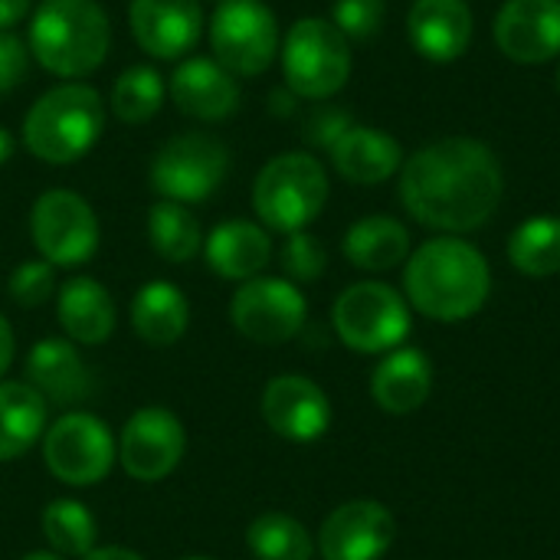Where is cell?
<instances>
[{
  "label": "cell",
  "instance_id": "obj_12",
  "mask_svg": "<svg viewBox=\"0 0 560 560\" xmlns=\"http://www.w3.org/2000/svg\"><path fill=\"white\" fill-rule=\"evenodd\" d=\"M308 302L289 279L256 276L230 299L233 328L256 345H282L305 328Z\"/></svg>",
  "mask_w": 560,
  "mask_h": 560
},
{
  "label": "cell",
  "instance_id": "obj_2",
  "mask_svg": "<svg viewBox=\"0 0 560 560\" xmlns=\"http://www.w3.org/2000/svg\"><path fill=\"white\" fill-rule=\"evenodd\" d=\"M404 289L420 315L450 325L472 318L486 305L492 292V272L472 243L459 236H436L410 253Z\"/></svg>",
  "mask_w": 560,
  "mask_h": 560
},
{
  "label": "cell",
  "instance_id": "obj_40",
  "mask_svg": "<svg viewBox=\"0 0 560 560\" xmlns=\"http://www.w3.org/2000/svg\"><path fill=\"white\" fill-rule=\"evenodd\" d=\"M82 560H144L138 551H128V548H118V545H108V548H95L89 551Z\"/></svg>",
  "mask_w": 560,
  "mask_h": 560
},
{
  "label": "cell",
  "instance_id": "obj_35",
  "mask_svg": "<svg viewBox=\"0 0 560 560\" xmlns=\"http://www.w3.org/2000/svg\"><path fill=\"white\" fill-rule=\"evenodd\" d=\"M384 0H335L331 23L351 39H371L384 26Z\"/></svg>",
  "mask_w": 560,
  "mask_h": 560
},
{
  "label": "cell",
  "instance_id": "obj_16",
  "mask_svg": "<svg viewBox=\"0 0 560 560\" xmlns=\"http://www.w3.org/2000/svg\"><path fill=\"white\" fill-rule=\"evenodd\" d=\"M200 0H131L128 26L135 43L154 59H180L203 36Z\"/></svg>",
  "mask_w": 560,
  "mask_h": 560
},
{
  "label": "cell",
  "instance_id": "obj_45",
  "mask_svg": "<svg viewBox=\"0 0 560 560\" xmlns=\"http://www.w3.org/2000/svg\"><path fill=\"white\" fill-rule=\"evenodd\" d=\"M558 89H560V69H558Z\"/></svg>",
  "mask_w": 560,
  "mask_h": 560
},
{
  "label": "cell",
  "instance_id": "obj_25",
  "mask_svg": "<svg viewBox=\"0 0 560 560\" xmlns=\"http://www.w3.org/2000/svg\"><path fill=\"white\" fill-rule=\"evenodd\" d=\"M190 322L187 295L164 279H154L138 289L131 299V328L151 348H171L184 338Z\"/></svg>",
  "mask_w": 560,
  "mask_h": 560
},
{
  "label": "cell",
  "instance_id": "obj_31",
  "mask_svg": "<svg viewBox=\"0 0 560 560\" xmlns=\"http://www.w3.org/2000/svg\"><path fill=\"white\" fill-rule=\"evenodd\" d=\"M164 95H167V85H164V79H161V72L154 66H128L115 79L108 105H112L118 121L144 125L161 112Z\"/></svg>",
  "mask_w": 560,
  "mask_h": 560
},
{
  "label": "cell",
  "instance_id": "obj_21",
  "mask_svg": "<svg viewBox=\"0 0 560 560\" xmlns=\"http://www.w3.org/2000/svg\"><path fill=\"white\" fill-rule=\"evenodd\" d=\"M207 266L230 282L256 279L272 259V240L262 223L253 220H223L203 240Z\"/></svg>",
  "mask_w": 560,
  "mask_h": 560
},
{
  "label": "cell",
  "instance_id": "obj_29",
  "mask_svg": "<svg viewBox=\"0 0 560 560\" xmlns=\"http://www.w3.org/2000/svg\"><path fill=\"white\" fill-rule=\"evenodd\" d=\"M512 266L528 279L560 272V217H532L509 240Z\"/></svg>",
  "mask_w": 560,
  "mask_h": 560
},
{
  "label": "cell",
  "instance_id": "obj_22",
  "mask_svg": "<svg viewBox=\"0 0 560 560\" xmlns=\"http://www.w3.org/2000/svg\"><path fill=\"white\" fill-rule=\"evenodd\" d=\"M433 394V364L420 348H394L374 368L371 397L384 413L407 417L427 404Z\"/></svg>",
  "mask_w": 560,
  "mask_h": 560
},
{
  "label": "cell",
  "instance_id": "obj_17",
  "mask_svg": "<svg viewBox=\"0 0 560 560\" xmlns=\"http://www.w3.org/2000/svg\"><path fill=\"white\" fill-rule=\"evenodd\" d=\"M495 46L522 66L560 56V0H505L495 16Z\"/></svg>",
  "mask_w": 560,
  "mask_h": 560
},
{
  "label": "cell",
  "instance_id": "obj_20",
  "mask_svg": "<svg viewBox=\"0 0 560 560\" xmlns=\"http://www.w3.org/2000/svg\"><path fill=\"white\" fill-rule=\"evenodd\" d=\"M26 384L52 407H72L92 394V374L69 338H43L26 354Z\"/></svg>",
  "mask_w": 560,
  "mask_h": 560
},
{
  "label": "cell",
  "instance_id": "obj_41",
  "mask_svg": "<svg viewBox=\"0 0 560 560\" xmlns=\"http://www.w3.org/2000/svg\"><path fill=\"white\" fill-rule=\"evenodd\" d=\"M10 154H13V138H10V131L0 125V167L10 161Z\"/></svg>",
  "mask_w": 560,
  "mask_h": 560
},
{
  "label": "cell",
  "instance_id": "obj_27",
  "mask_svg": "<svg viewBox=\"0 0 560 560\" xmlns=\"http://www.w3.org/2000/svg\"><path fill=\"white\" fill-rule=\"evenodd\" d=\"M345 256L364 272H387L410 259V233L394 217H364L345 233Z\"/></svg>",
  "mask_w": 560,
  "mask_h": 560
},
{
  "label": "cell",
  "instance_id": "obj_30",
  "mask_svg": "<svg viewBox=\"0 0 560 560\" xmlns=\"http://www.w3.org/2000/svg\"><path fill=\"white\" fill-rule=\"evenodd\" d=\"M246 545L256 560H312L315 555L308 528L285 512L259 515L246 532Z\"/></svg>",
  "mask_w": 560,
  "mask_h": 560
},
{
  "label": "cell",
  "instance_id": "obj_19",
  "mask_svg": "<svg viewBox=\"0 0 560 560\" xmlns=\"http://www.w3.org/2000/svg\"><path fill=\"white\" fill-rule=\"evenodd\" d=\"M407 36L423 59L453 62L472 43V10L466 0H413Z\"/></svg>",
  "mask_w": 560,
  "mask_h": 560
},
{
  "label": "cell",
  "instance_id": "obj_39",
  "mask_svg": "<svg viewBox=\"0 0 560 560\" xmlns=\"http://www.w3.org/2000/svg\"><path fill=\"white\" fill-rule=\"evenodd\" d=\"M13 351H16L13 328H10V322L0 315V377H3V374H7V368L13 364Z\"/></svg>",
  "mask_w": 560,
  "mask_h": 560
},
{
  "label": "cell",
  "instance_id": "obj_6",
  "mask_svg": "<svg viewBox=\"0 0 560 560\" xmlns=\"http://www.w3.org/2000/svg\"><path fill=\"white\" fill-rule=\"evenodd\" d=\"M285 89L295 98L325 102L348 85L351 75V43L325 16H302L289 26L282 46Z\"/></svg>",
  "mask_w": 560,
  "mask_h": 560
},
{
  "label": "cell",
  "instance_id": "obj_15",
  "mask_svg": "<svg viewBox=\"0 0 560 560\" xmlns=\"http://www.w3.org/2000/svg\"><path fill=\"white\" fill-rule=\"evenodd\" d=\"M262 420L289 443H315L331 427V404L315 381L302 374H282L262 390Z\"/></svg>",
  "mask_w": 560,
  "mask_h": 560
},
{
  "label": "cell",
  "instance_id": "obj_13",
  "mask_svg": "<svg viewBox=\"0 0 560 560\" xmlns=\"http://www.w3.org/2000/svg\"><path fill=\"white\" fill-rule=\"evenodd\" d=\"M187 450L184 423L167 407H141L118 436V463L138 482L167 479Z\"/></svg>",
  "mask_w": 560,
  "mask_h": 560
},
{
  "label": "cell",
  "instance_id": "obj_14",
  "mask_svg": "<svg viewBox=\"0 0 560 560\" xmlns=\"http://www.w3.org/2000/svg\"><path fill=\"white\" fill-rule=\"evenodd\" d=\"M397 538V522L387 505L374 499H354L338 505L318 532V551L325 560H381Z\"/></svg>",
  "mask_w": 560,
  "mask_h": 560
},
{
  "label": "cell",
  "instance_id": "obj_11",
  "mask_svg": "<svg viewBox=\"0 0 560 560\" xmlns=\"http://www.w3.org/2000/svg\"><path fill=\"white\" fill-rule=\"evenodd\" d=\"M30 236L49 266H82L98 249V217L75 190H46L30 210Z\"/></svg>",
  "mask_w": 560,
  "mask_h": 560
},
{
  "label": "cell",
  "instance_id": "obj_4",
  "mask_svg": "<svg viewBox=\"0 0 560 560\" xmlns=\"http://www.w3.org/2000/svg\"><path fill=\"white\" fill-rule=\"evenodd\" d=\"M105 131V102L98 89L72 79L43 92L23 118V144L43 164H72L85 158Z\"/></svg>",
  "mask_w": 560,
  "mask_h": 560
},
{
  "label": "cell",
  "instance_id": "obj_24",
  "mask_svg": "<svg viewBox=\"0 0 560 560\" xmlns=\"http://www.w3.org/2000/svg\"><path fill=\"white\" fill-rule=\"evenodd\" d=\"M56 315L72 345H102L115 331V302L108 289L89 276H72L62 282L56 299Z\"/></svg>",
  "mask_w": 560,
  "mask_h": 560
},
{
  "label": "cell",
  "instance_id": "obj_9",
  "mask_svg": "<svg viewBox=\"0 0 560 560\" xmlns=\"http://www.w3.org/2000/svg\"><path fill=\"white\" fill-rule=\"evenodd\" d=\"M279 20L262 0H223L210 16L213 59L230 75H262L279 56Z\"/></svg>",
  "mask_w": 560,
  "mask_h": 560
},
{
  "label": "cell",
  "instance_id": "obj_23",
  "mask_svg": "<svg viewBox=\"0 0 560 560\" xmlns=\"http://www.w3.org/2000/svg\"><path fill=\"white\" fill-rule=\"evenodd\" d=\"M328 151H331L335 171L348 184H361V187L384 184L404 167V151L397 138L368 125H351Z\"/></svg>",
  "mask_w": 560,
  "mask_h": 560
},
{
  "label": "cell",
  "instance_id": "obj_32",
  "mask_svg": "<svg viewBox=\"0 0 560 560\" xmlns=\"http://www.w3.org/2000/svg\"><path fill=\"white\" fill-rule=\"evenodd\" d=\"M43 538L59 558H85L95 551L98 525L75 499H56L43 509Z\"/></svg>",
  "mask_w": 560,
  "mask_h": 560
},
{
  "label": "cell",
  "instance_id": "obj_33",
  "mask_svg": "<svg viewBox=\"0 0 560 560\" xmlns=\"http://www.w3.org/2000/svg\"><path fill=\"white\" fill-rule=\"evenodd\" d=\"M279 266L289 282H315V279H322V272L328 266V253L312 233L299 230V233L285 236L282 249H279Z\"/></svg>",
  "mask_w": 560,
  "mask_h": 560
},
{
  "label": "cell",
  "instance_id": "obj_36",
  "mask_svg": "<svg viewBox=\"0 0 560 560\" xmlns=\"http://www.w3.org/2000/svg\"><path fill=\"white\" fill-rule=\"evenodd\" d=\"M26 66H30V46L16 33L0 30V95H7L23 82Z\"/></svg>",
  "mask_w": 560,
  "mask_h": 560
},
{
  "label": "cell",
  "instance_id": "obj_7",
  "mask_svg": "<svg viewBox=\"0 0 560 560\" xmlns=\"http://www.w3.org/2000/svg\"><path fill=\"white\" fill-rule=\"evenodd\" d=\"M230 171V151L217 135L184 131L161 144L151 161L148 180L161 200L174 203H200L220 190Z\"/></svg>",
  "mask_w": 560,
  "mask_h": 560
},
{
  "label": "cell",
  "instance_id": "obj_1",
  "mask_svg": "<svg viewBox=\"0 0 560 560\" xmlns=\"http://www.w3.org/2000/svg\"><path fill=\"white\" fill-rule=\"evenodd\" d=\"M502 164L476 138L433 141L400 167V203L417 223L443 233L486 226L502 203Z\"/></svg>",
  "mask_w": 560,
  "mask_h": 560
},
{
  "label": "cell",
  "instance_id": "obj_8",
  "mask_svg": "<svg viewBox=\"0 0 560 560\" xmlns=\"http://www.w3.org/2000/svg\"><path fill=\"white\" fill-rule=\"evenodd\" d=\"M331 325L341 338L358 354H381L394 351L407 341L410 335V308L397 289L387 282H354L348 285L331 308Z\"/></svg>",
  "mask_w": 560,
  "mask_h": 560
},
{
  "label": "cell",
  "instance_id": "obj_26",
  "mask_svg": "<svg viewBox=\"0 0 560 560\" xmlns=\"http://www.w3.org/2000/svg\"><path fill=\"white\" fill-rule=\"evenodd\" d=\"M49 404L26 381H0V463L20 459L43 440Z\"/></svg>",
  "mask_w": 560,
  "mask_h": 560
},
{
  "label": "cell",
  "instance_id": "obj_44",
  "mask_svg": "<svg viewBox=\"0 0 560 560\" xmlns=\"http://www.w3.org/2000/svg\"><path fill=\"white\" fill-rule=\"evenodd\" d=\"M200 3H203V0H200ZM207 3H223V0H207Z\"/></svg>",
  "mask_w": 560,
  "mask_h": 560
},
{
  "label": "cell",
  "instance_id": "obj_18",
  "mask_svg": "<svg viewBox=\"0 0 560 560\" xmlns=\"http://www.w3.org/2000/svg\"><path fill=\"white\" fill-rule=\"evenodd\" d=\"M167 95L180 115L197 121H223L240 108V82L210 56L184 59L167 82Z\"/></svg>",
  "mask_w": 560,
  "mask_h": 560
},
{
  "label": "cell",
  "instance_id": "obj_43",
  "mask_svg": "<svg viewBox=\"0 0 560 560\" xmlns=\"http://www.w3.org/2000/svg\"><path fill=\"white\" fill-rule=\"evenodd\" d=\"M180 560H217V558H207V555H190V558H180Z\"/></svg>",
  "mask_w": 560,
  "mask_h": 560
},
{
  "label": "cell",
  "instance_id": "obj_34",
  "mask_svg": "<svg viewBox=\"0 0 560 560\" xmlns=\"http://www.w3.org/2000/svg\"><path fill=\"white\" fill-rule=\"evenodd\" d=\"M10 299L23 308H39L52 299L56 292V266H49L46 259H30L20 262L7 282Z\"/></svg>",
  "mask_w": 560,
  "mask_h": 560
},
{
  "label": "cell",
  "instance_id": "obj_38",
  "mask_svg": "<svg viewBox=\"0 0 560 560\" xmlns=\"http://www.w3.org/2000/svg\"><path fill=\"white\" fill-rule=\"evenodd\" d=\"M30 16V0H0V30H13Z\"/></svg>",
  "mask_w": 560,
  "mask_h": 560
},
{
  "label": "cell",
  "instance_id": "obj_42",
  "mask_svg": "<svg viewBox=\"0 0 560 560\" xmlns=\"http://www.w3.org/2000/svg\"><path fill=\"white\" fill-rule=\"evenodd\" d=\"M20 560H62L56 551H33V555H26V558Z\"/></svg>",
  "mask_w": 560,
  "mask_h": 560
},
{
  "label": "cell",
  "instance_id": "obj_5",
  "mask_svg": "<svg viewBox=\"0 0 560 560\" xmlns=\"http://www.w3.org/2000/svg\"><path fill=\"white\" fill-rule=\"evenodd\" d=\"M328 203V174L315 154L285 151L272 158L253 184V210L266 230L299 233Z\"/></svg>",
  "mask_w": 560,
  "mask_h": 560
},
{
  "label": "cell",
  "instance_id": "obj_10",
  "mask_svg": "<svg viewBox=\"0 0 560 560\" xmlns=\"http://www.w3.org/2000/svg\"><path fill=\"white\" fill-rule=\"evenodd\" d=\"M118 459V443L108 430L92 413H62L52 427L43 433V463L46 469L75 489H89L102 482Z\"/></svg>",
  "mask_w": 560,
  "mask_h": 560
},
{
  "label": "cell",
  "instance_id": "obj_37",
  "mask_svg": "<svg viewBox=\"0 0 560 560\" xmlns=\"http://www.w3.org/2000/svg\"><path fill=\"white\" fill-rule=\"evenodd\" d=\"M351 128V118L338 108H318L308 125H305V138L318 148H331L345 131Z\"/></svg>",
  "mask_w": 560,
  "mask_h": 560
},
{
  "label": "cell",
  "instance_id": "obj_3",
  "mask_svg": "<svg viewBox=\"0 0 560 560\" xmlns=\"http://www.w3.org/2000/svg\"><path fill=\"white\" fill-rule=\"evenodd\" d=\"M26 46L46 72L72 82L108 59L112 23L95 0H43L30 16Z\"/></svg>",
  "mask_w": 560,
  "mask_h": 560
},
{
  "label": "cell",
  "instance_id": "obj_28",
  "mask_svg": "<svg viewBox=\"0 0 560 560\" xmlns=\"http://www.w3.org/2000/svg\"><path fill=\"white\" fill-rule=\"evenodd\" d=\"M148 240L164 262H190L197 253H203L200 220L174 200H158L148 210Z\"/></svg>",
  "mask_w": 560,
  "mask_h": 560
}]
</instances>
